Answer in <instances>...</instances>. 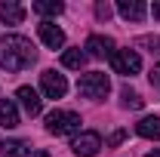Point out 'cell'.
I'll return each mask as SVG.
<instances>
[{
	"instance_id": "cell-1",
	"label": "cell",
	"mask_w": 160,
	"mask_h": 157,
	"mask_svg": "<svg viewBox=\"0 0 160 157\" xmlns=\"http://www.w3.org/2000/svg\"><path fill=\"white\" fill-rule=\"evenodd\" d=\"M37 59V53H34V46H31V40L22 37V34H6V37H0V68H6V71H25V68H31Z\"/></svg>"
},
{
	"instance_id": "cell-2",
	"label": "cell",
	"mask_w": 160,
	"mask_h": 157,
	"mask_svg": "<svg viewBox=\"0 0 160 157\" xmlns=\"http://www.w3.org/2000/svg\"><path fill=\"white\" fill-rule=\"evenodd\" d=\"M46 129L52 133V136H74L80 129V114L74 111H49L46 114Z\"/></svg>"
},
{
	"instance_id": "cell-3",
	"label": "cell",
	"mask_w": 160,
	"mask_h": 157,
	"mask_svg": "<svg viewBox=\"0 0 160 157\" xmlns=\"http://www.w3.org/2000/svg\"><path fill=\"white\" fill-rule=\"evenodd\" d=\"M77 93L83 99H105L111 93V80H108V74H102V71L83 74V77L77 80Z\"/></svg>"
},
{
	"instance_id": "cell-4",
	"label": "cell",
	"mask_w": 160,
	"mask_h": 157,
	"mask_svg": "<svg viewBox=\"0 0 160 157\" xmlns=\"http://www.w3.org/2000/svg\"><path fill=\"white\" fill-rule=\"evenodd\" d=\"M111 68H114V74L132 77V74L142 71V56L136 53V49H117V53L111 56Z\"/></svg>"
},
{
	"instance_id": "cell-5",
	"label": "cell",
	"mask_w": 160,
	"mask_h": 157,
	"mask_svg": "<svg viewBox=\"0 0 160 157\" xmlns=\"http://www.w3.org/2000/svg\"><path fill=\"white\" fill-rule=\"evenodd\" d=\"M102 148V136L99 133H80V136H74V142H71V151L77 157H96Z\"/></svg>"
},
{
	"instance_id": "cell-6",
	"label": "cell",
	"mask_w": 160,
	"mask_h": 157,
	"mask_svg": "<svg viewBox=\"0 0 160 157\" xmlns=\"http://www.w3.org/2000/svg\"><path fill=\"white\" fill-rule=\"evenodd\" d=\"M40 89H43L46 99H62L65 93H68V80H65V74L43 71V74H40Z\"/></svg>"
},
{
	"instance_id": "cell-7",
	"label": "cell",
	"mask_w": 160,
	"mask_h": 157,
	"mask_svg": "<svg viewBox=\"0 0 160 157\" xmlns=\"http://www.w3.org/2000/svg\"><path fill=\"white\" fill-rule=\"evenodd\" d=\"M83 49H89L86 56H92V59H111L117 49H114V40L111 37H102V34H92V37H86V46Z\"/></svg>"
},
{
	"instance_id": "cell-8",
	"label": "cell",
	"mask_w": 160,
	"mask_h": 157,
	"mask_svg": "<svg viewBox=\"0 0 160 157\" xmlns=\"http://www.w3.org/2000/svg\"><path fill=\"white\" fill-rule=\"evenodd\" d=\"M37 34H40V40H43L49 49L65 46V31H62L56 22H40V25H37Z\"/></svg>"
},
{
	"instance_id": "cell-9",
	"label": "cell",
	"mask_w": 160,
	"mask_h": 157,
	"mask_svg": "<svg viewBox=\"0 0 160 157\" xmlns=\"http://www.w3.org/2000/svg\"><path fill=\"white\" fill-rule=\"evenodd\" d=\"M16 99L22 102V108L31 114V117H37L40 111H43V102H40L37 89H31V86H19V93H16Z\"/></svg>"
},
{
	"instance_id": "cell-10",
	"label": "cell",
	"mask_w": 160,
	"mask_h": 157,
	"mask_svg": "<svg viewBox=\"0 0 160 157\" xmlns=\"http://www.w3.org/2000/svg\"><path fill=\"white\" fill-rule=\"evenodd\" d=\"M117 13L126 22H142L145 16H148V6H145L142 0H120V3H117Z\"/></svg>"
},
{
	"instance_id": "cell-11",
	"label": "cell",
	"mask_w": 160,
	"mask_h": 157,
	"mask_svg": "<svg viewBox=\"0 0 160 157\" xmlns=\"http://www.w3.org/2000/svg\"><path fill=\"white\" fill-rule=\"evenodd\" d=\"M0 19L6 22V25H22L25 22V6L16 3V0H3L0 3Z\"/></svg>"
},
{
	"instance_id": "cell-12",
	"label": "cell",
	"mask_w": 160,
	"mask_h": 157,
	"mask_svg": "<svg viewBox=\"0 0 160 157\" xmlns=\"http://www.w3.org/2000/svg\"><path fill=\"white\" fill-rule=\"evenodd\" d=\"M0 126L3 129H16L19 126V111L9 99H0Z\"/></svg>"
},
{
	"instance_id": "cell-13",
	"label": "cell",
	"mask_w": 160,
	"mask_h": 157,
	"mask_svg": "<svg viewBox=\"0 0 160 157\" xmlns=\"http://www.w3.org/2000/svg\"><path fill=\"white\" fill-rule=\"evenodd\" d=\"M136 133H139L142 139H160V117L154 114V117H142L139 123H136Z\"/></svg>"
},
{
	"instance_id": "cell-14",
	"label": "cell",
	"mask_w": 160,
	"mask_h": 157,
	"mask_svg": "<svg viewBox=\"0 0 160 157\" xmlns=\"http://www.w3.org/2000/svg\"><path fill=\"white\" fill-rule=\"evenodd\" d=\"M0 154L3 157H28V145L19 139H9V142H0Z\"/></svg>"
},
{
	"instance_id": "cell-15",
	"label": "cell",
	"mask_w": 160,
	"mask_h": 157,
	"mask_svg": "<svg viewBox=\"0 0 160 157\" xmlns=\"http://www.w3.org/2000/svg\"><path fill=\"white\" fill-rule=\"evenodd\" d=\"M62 65L80 71V68L86 65V53H83V49H65V53H62Z\"/></svg>"
},
{
	"instance_id": "cell-16",
	"label": "cell",
	"mask_w": 160,
	"mask_h": 157,
	"mask_svg": "<svg viewBox=\"0 0 160 157\" xmlns=\"http://www.w3.org/2000/svg\"><path fill=\"white\" fill-rule=\"evenodd\" d=\"M34 13H40V16H62L65 13V3L62 0H37L34 3Z\"/></svg>"
},
{
	"instance_id": "cell-17",
	"label": "cell",
	"mask_w": 160,
	"mask_h": 157,
	"mask_svg": "<svg viewBox=\"0 0 160 157\" xmlns=\"http://www.w3.org/2000/svg\"><path fill=\"white\" fill-rule=\"evenodd\" d=\"M120 99H123V105H126V108H142V105H145V102L139 99V93H132L129 86H126V89L120 93Z\"/></svg>"
},
{
	"instance_id": "cell-18",
	"label": "cell",
	"mask_w": 160,
	"mask_h": 157,
	"mask_svg": "<svg viewBox=\"0 0 160 157\" xmlns=\"http://www.w3.org/2000/svg\"><path fill=\"white\" fill-rule=\"evenodd\" d=\"M111 13H114V9H111V6H108V3H96V16H99V19H111Z\"/></svg>"
},
{
	"instance_id": "cell-19",
	"label": "cell",
	"mask_w": 160,
	"mask_h": 157,
	"mask_svg": "<svg viewBox=\"0 0 160 157\" xmlns=\"http://www.w3.org/2000/svg\"><path fill=\"white\" fill-rule=\"evenodd\" d=\"M139 46H154V49H160V37H139Z\"/></svg>"
},
{
	"instance_id": "cell-20",
	"label": "cell",
	"mask_w": 160,
	"mask_h": 157,
	"mask_svg": "<svg viewBox=\"0 0 160 157\" xmlns=\"http://www.w3.org/2000/svg\"><path fill=\"white\" fill-rule=\"evenodd\" d=\"M123 139H126V133H123V129H117V133H111V139H108V145H120Z\"/></svg>"
},
{
	"instance_id": "cell-21",
	"label": "cell",
	"mask_w": 160,
	"mask_h": 157,
	"mask_svg": "<svg viewBox=\"0 0 160 157\" xmlns=\"http://www.w3.org/2000/svg\"><path fill=\"white\" fill-rule=\"evenodd\" d=\"M151 83L160 89V65H154V71H151Z\"/></svg>"
},
{
	"instance_id": "cell-22",
	"label": "cell",
	"mask_w": 160,
	"mask_h": 157,
	"mask_svg": "<svg viewBox=\"0 0 160 157\" xmlns=\"http://www.w3.org/2000/svg\"><path fill=\"white\" fill-rule=\"evenodd\" d=\"M151 16L160 22V0H154V6H151Z\"/></svg>"
},
{
	"instance_id": "cell-23",
	"label": "cell",
	"mask_w": 160,
	"mask_h": 157,
	"mask_svg": "<svg viewBox=\"0 0 160 157\" xmlns=\"http://www.w3.org/2000/svg\"><path fill=\"white\" fill-rule=\"evenodd\" d=\"M31 157H49V151H43V148H40V151H34Z\"/></svg>"
},
{
	"instance_id": "cell-24",
	"label": "cell",
	"mask_w": 160,
	"mask_h": 157,
	"mask_svg": "<svg viewBox=\"0 0 160 157\" xmlns=\"http://www.w3.org/2000/svg\"><path fill=\"white\" fill-rule=\"evenodd\" d=\"M145 157H160V151H148V154H145Z\"/></svg>"
}]
</instances>
